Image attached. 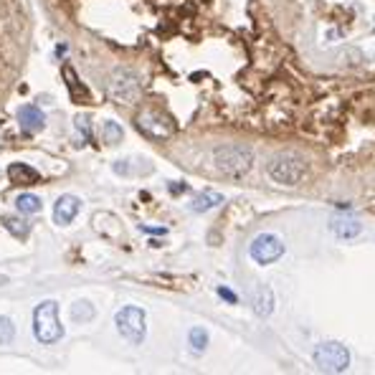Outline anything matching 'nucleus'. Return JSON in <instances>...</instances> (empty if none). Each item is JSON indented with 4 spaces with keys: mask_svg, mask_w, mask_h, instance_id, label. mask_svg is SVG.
<instances>
[{
    "mask_svg": "<svg viewBox=\"0 0 375 375\" xmlns=\"http://www.w3.org/2000/svg\"><path fill=\"white\" fill-rule=\"evenodd\" d=\"M33 335L43 345H54L61 340L63 327L59 322V305L56 302H41L33 312Z\"/></svg>",
    "mask_w": 375,
    "mask_h": 375,
    "instance_id": "f257e3e1",
    "label": "nucleus"
},
{
    "mask_svg": "<svg viewBox=\"0 0 375 375\" xmlns=\"http://www.w3.org/2000/svg\"><path fill=\"white\" fill-rule=\"evenodd\" d=\"M215 165L218 170L231 178H241L251 170L254 165V153L246 150V147H238V145H229V147H218L213 155Z\"/></svg>",
    "mask_w": 375,
    "mask_h": 375,
    "instance_id": "f03ea898",
    "label": "nucleus"
},
{
    "mask_svg": "<svg viewBox=\"0 0 375 375\" xmlns=\"http://www.w3.org/2000/svg\"><path fill=\"white\" fill-rule=\"evenodd\" d=\"M312 360L322 373H342L350 365V353L340 342H320L312 353Z\"/></svg>",
    "mask_w": 375,
    "mask_h": 375,
    "instance_id": "7ed1b4c3",
    "label": "nucleus"
},
{
    "mask_svg": "<svg viewBox=\"0 0 375 375\" xmlns=\"http://www.w3.org/2000/svg\"><path fill=\"white\" fill-rule=\"evenodd\" d=\"M117 322V330L119 335L125 337L127 342H132V345H139V342L145 340V332H147V325H145V312L139 309V307H122L114 317Z\"/></svg>",
    "mask_w": 375,
    "mask_h": 375,
    "instance_id": "20e7f679",
    "label": "nucleus"
},
{
    "mask_svg": "<svg viewBox=\"0 0 375 375\" xmlns=\"http://www.w3.org/2000/svg\"><path fill=\"white\" fill-rule=\"evenodd\" d=\"M266 173L282 185H297L305 178L307 167L294 155H279V158H271V162L266 165Z\"/></svg>",
    "mask_w": 375,
    "mask_h": 375,
    "instance_id": "39448f33",
    "label": "nucleus"
},
{
    "mask_svg": "<svg viewBox=\"0 0 375 375\" xmlns=\"http://www.w3.org/2000/svg\"><path fill=\"white\" fill-rule=\"evenodd\" d=\"M282 254H284V241L277 234H259L251 241V259L261 266L274 264L277 259H282Z\"/></svg>",
    "mask_w": 375,
    "mask_h": 375,
    "instance_id": "423d86ee",
    "label": "nucleus"
},
{
    "mask_svg": "<svg viewBox=\"0 0 375 375\" xmlns=\"http://www.w3.org/2000/svg\"><path fill=\"white\" fill-rule=\"evenodd\" d=\"M109 94L117 102H122V105H130V102H135V99L139 97V82L137 77H135L132 71L127 69H119L112 74L109 79Z\"/></svg>",
    "mask_w": 375,
    "mask_h": 375,
    "instance_id": "0eeeda50",
    "label": "nucleus"
},
{
    "mask_svg": "<svg viewBox=\"0 0 375 375\" xmlns=\"http://www.w3.org/2000/svg\"><path fill=\"white\" fill-rule=\"evenodd\" d=\"M137 127L145 135H150V137H158V139L167 137V135H173V122H170L167 117L155 114V112H145V114H139Z\"/></svg>",
    "mask_w": 375,
    "mask_h": 375,
    "instance_id": "6e6552de",
    "label": "nucleus"
},
{
    "mask_svg": "<svg viewBox=\"0 0 375 375\" xmlns=\"http://www.w3.org/2000/svg\"><path fill=\"white\" fill-rule=\"evenodd\" d=\"M79 208H82V201H79L77 195H61L54 206V221L59 226H69L77 218Z\"/></svg>",
    "mask_w": 375,
    "mask_h": 375,
    "instance_id": "1a4fd4ad",
    "label": "nucleus"
},
{
    "mask_svg": "<svg viewBox=\"0 0 375 375\" xmlns=\"http://www.w3.org/2000/svg\"><path fill=\"white\" fill-rule=\"evenodd\" d=\"M18 125H21V130H26V132H38V130H43V125H46V117H43V112L38 109V107L26 105L18 109Z\"/></svg>",
    "mask_w": 375,
    "mask_h": 375,
    "instance_id": "9d476101",
    "label": "nucleus"
},
{
    "mask_svg": "<svg viewBox=\"0 0 375 375\" xmlns=\"http://www.w3.org/2000/svg\"><path fill=\"white\" fill-rule=\"evenodd\" d=\"M330 231H332L337 238H342V241H350V238L360 236L362 223L355 221V218H332V223H330Z\"/></svg>",
    "mask_w": 375,
    "mask_h": 375,
    "instance_id": "9b49d317",
    "label": "nucleus"
},
{
    "mask_svg": "<svg viewBox=\"0 0 375 375\" xmlns=\"http://www.w3.org/2000/svg\"><path fill=\"white\" fill-rule=\"evenodd\" d=\"M8 178L13 183H18V185H36L41 175L36 173L31 165H26V162H13V165L8 167Z\"/></svg>",
    "mask_w": 375,
    "mask_h": 375,
    "instance_id": "f8f14e48",
    "label": "nucleus"
},
{
    "mask_svg": "<svg viewBox=\"0 0 375 375\" xmlns=\"http://www.w3.org/2000/svg\"><path fill=\"white\" fill-rule=\"evenodd\" d=\"M251 305H254V312H257L259 317H269V314L274 312V292H271L269 286H259L257 292H254Z\"/></svg>",
    "mask_w": 375,
    "mask_h": 375,
    "instance_id": "ddd939ff",
    "label": "nucleus"
},
{
    "mask_svg": "<svg viewBox=\"0 0 375 375\" xmlns=\"http://www.w3.org/2000/svg\"><path fill=\"white\" fill-rule=\"evenodd\" d=\"M223 203V195L221 193H215V190H203V193H198L190 201V211L193 213H206V211L211 208H218Z\"/></svg>",
    "mask_w": 375,
    "mask_h": 375,
    "instance_id": "4468645a",
    "label": "nucleus"
},
{
    "mask_svg": "<svg viewBox=\"0 0 375 375\" xmlns=\"http://www.w3.org/2000/svg\"><path fill=\"white\" fill-rule=\"evenodd\" d=\"M63 77H66V86H69L71 97L77 99V102H82V105H86V102H89V91L84 89L82 84H79L77 74H74V69H71V66H63Z\"/></svg>",
    "mask_w": 375,
    "mask_h": 375,
    "instance_id": "2eb2a0df",
    "label": "nucleus"
},
{
    "mask_svg": "<svg viewBox=\"0 0 375 375\" xmlns=\"http://www.w3.org/2000/svg\"><path fill=\"white\" fill-rule=\"evenodd\" d=\"M188 345H190V353L203 355L206 348H208V332H206L203 327H193V330L188 332Z\"/></svg>",
    "mask_w": 375,
    "mask_h": 375,
    "instance_id": "dca6fc26",
    "label": "nucleus"
},
{
    "mask_svg": "<svg viewBox=\"0 0 375 375\" xmlns=\"http://www.w3.org/2000/svg\"><path fill=\"white\" fill-rule=\"evenodd\" d=\"M15 208L21 211V213H38V211H41V198L31 193H23L15 198Z\"/></svg>",
    "mask_w": 375,
    "mask_h": 375,
    "instance_id": "f3484780",
    "label": "nucleus"
},
{
    "mask_svg": "<svg viewBox=\"0 0 375 375\" xmlns=\"http://www.w3.org/2000/svg\"><path fill=\"white\" fill-rule=\"evenodd\" d=\"M122 137H125V132H122V127L117 125V122H105L102 125V139H105L107 145H119L122 142Z\"/></svg>",
    "mask_w": 375,
    "mask_h": 375,
    "instance_id": "a211bd4d",
    "label": "nucleus"
},
{
    "mask_svg": "<svg viewBox=\"0 0 375 375\" xmlns=\"http://www.w3.org/2000/svg\"><path fill=\"white\" fill-rule=\"evenodd\" d=\"M94 317V307L89 302H77L71 307V320L74 322H89Z\"/></svg>",
    "mask_w": 375,
    "mask_h": 375,
    "instance_id": "6ab92c4d",
    "label": "nucleus"
},
{
    "mask_svg": "<svg viewBox=\"0 0 375 375\" xmlns=\"http://www.w3.org/2000/svg\"><path fill=\"white\" fill-rule=\"evenodd\" d=\"M3 226H6L15 238H26L28 236V223L21 218H3Z\"/></svg>",
    "mask_w": 375,
    "mask_h": 375,
    "instance_id": "aec40b11",
    "label": "nucleus"
},
{
    "mask_svg": "<svg viewBox=\"0 0 375 375\" xmlns=\"http://www.w3.org/2000/svg\"><path fill=\"white\" fill-rule=\"evenodd\" d=\"M13 337H15V325L8 317H0V345L13 342Z\"/></svg>",
    "mask_w": 375,
    "mask_h": 375,
    "instance_id": "412c9836",
    "label": "nucleus"
},
{
    "mask_svg": "<svg viewBox=\"0 0 375 375\" xmlns=\"http://www.w3.org/2000/svg\"><path fill=\"white\" fill-rule=\"evenodd\" d=\"M77 130L84 135V139H89V137H91V135H89V119H86V117H79V119H77Z\"/></svg>",
    "mask_w": 375,
    "mask_h": 375,
    "instance_id": "4be33fe9",
    "label": "nucleus"
},
{
    "mask_svg": "<svg viewBox=\"0 0 375 375\" xmlns=\"http://www.w3.org/2000/svg\"><path fill=\"white\" fill-rule=\"evenodd\" d=\"M218 294H221V297L226 299V302H231V305H236V302H238L236 294L231 292V289H226V286H218Z\"/></svg>",
    "mask_w": 375,
    "mask_h": 375,
    "instance_id": "5701e85b",
    "label": "nucleus"
}]
</instances>
